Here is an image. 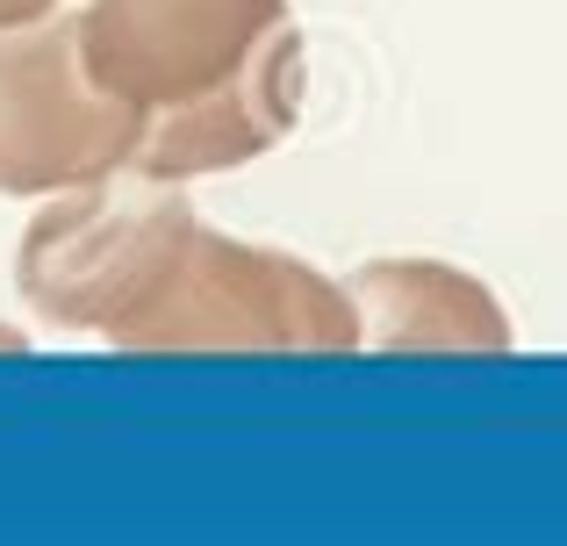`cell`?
<instances>
[{"mask_svg": "<svg viewBox=\"0 0 567 546\" xmlns=\"http://www.w3.org/2000/svg\"><path fill=\"white\" fill-rule=\"evenodd\" d=\"M137 346H352V302L302 259L202 238L181 253L158 302L130 323Z\"/></svg>", "mask_w": 567, "mask_h": 546, "instance_id": "cell-1", "label": "cell"}, {"mask_svg": "<svg viewBox=\"0 0 567 546\" xmlns=\"http://www.w3.org/2000/svg\"><path fill=\"white\" fill-rule=\"evenodd\" d=\"M194 245V216L158 195H123V202H80L65 216H43L22 253V288L51 317H80L94 331L123 338L158 288L173 280L181 253Z\"/></svg>", "mask_w": 567, "mask_h": 546, "instance_id": "cell-2", "label": "cell"}, {"mask_svg": "<svg viewBox=\"0 0 567 546\" xmlns=\"http://www.w3.org/2000/svg\"><path fill=\"white\" fill-rule=\"evenodd\" d=\"M144 144V109L80 86L65 29L0 43V187L94 181Z\"/></svg>", "mask_w": 567, "mask_h": 546, "instance_id": "cell-3", "label": "cell"}, {"mask_svg": "<svg viewBox=\"0 0 567 546\" xmlns=\"http://www.w3.org/2000/svg\"><path fill=\"white\" fill-rule=\"evenodd\" d=\"M280 22V0H101L86 14V72L94 86L137 101H187L230 80L251 43Z\"/></svg>", "mask_w": 567, "mask_h": 546, "instance_id": "cell-4", "label": "cell"}, {"mask_svg": "<svg viewBox=\"0 0 567 546\" xmlns=\"http://www.w3.org/2000/svg\"><path fill=\"white\" fill-rule=\"evenodd\" d=\"M295 86H302V43H295L288 22H274L230 80L173 101L166 123H144L137 166L158 173V181H181V173H216L266 152L295 123Z\"/></svg>", "mask_w": 567, "mask_h": 546, "instance_id": "cell-5", "label": "cell"}, {"mask_svg": "<svg viewBox=\"0 0 567 546\" xmlns=\"http://www.w3.org/2000/svg\"><path fill=\"white\" fill-rule=\"evenodd\" d=\"M367 317L381 323V338L395 346H503V317L474 280L445 274V267H374L360 280Z\"/></svg>", "mask_w": 567, "mask_h": 546, "instance_id": "cell-6", "label": "cell"}, {"mask_svg": "<svg viewBox=\"0 0 567 546\" xmlns=\"http://www.w3.org/2000/svg\"><path fill=\"white\" fill-rule=\"evenodd\" d=\"M37 8H51V0H0V22H14V14H37Z\"/></svg>", "mask_w": 567, "mask_h": 546, "instance_id": "cell-7", "label": "cell"}]
</instances>
